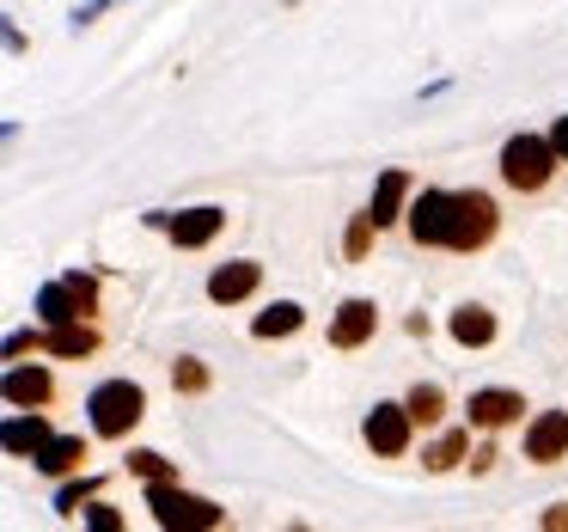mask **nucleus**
I'll return each mask as SVG.
<instances>
[{
	"mask_svg": "<svg viewBox=\"0 0 568 532\" xmlns=\"http://www.w3.org/2000/svg\"><path fill=\"white\" fill-rule=\"evenodd\" d=\"M501 227V209H495L489 190H453L446 197V239L440 251H483Z\"/></svg>",
	"mask_w": 568,
	"mask_h": 532,
	"instance_id": "nucleus-1",
	"label": "nucleus"
},
{
	"mask_svg": "<svg viewBox=\"0 0 568 532\" xmlns=\"http://www.w3.org/2000/svg\"><path fill=\"white\" fill-rule=\"evenodd\" d=\"M148 508H153V520H160V526H172V532H214L226 520V508H214L209 495L178 490V478L148 483Z\"/></svg>",
	"mask_w": 568,
	"mask_h": 532,
	"instance_id": "nucleus-2",
	"label": "nucleus"
},
{
	"mask_svg": "<svg viewBox=\"0 0 568 532\" xmlns=\"http://www.w3.org/2000/svg\"><path fill=\"white\" fill-rule=\"evenodd\" d=\"M92 410V434H104V441H123L129 429H135L141 416H148V392H141L135 380H104L99 392L87 398Z\"/></svg>",
	"mask_w": 568,
	"mask_h": 532,
	"instance_id": "nucleus-3",
	"label": "nucleus"
},
{
	"mask_svg": "<svg viewBox=\"0 0 568 532\" xmlns=\"http://www.w3.org/2000/svg\"><path fill=\"white\" fill-rule=\"evenodd\" d=\"M556 178V153L544 135H514L501 148V184L519 190V197H538V190H550Z\"/></svg>",
	"mask_w": 568,
	"mask_h": 532,
	"instance_id": "nucleus-4",
	"label": "nucleus"
},
{
	"mask_svg": "<svg viewBox=\"0 0 568 532\" xmlns=\"http://www.w3.org/2000/svg\"><path fill=\"white\" fill-rule=\"evenodd\" d=\"M99 312V282L92 275H62V282H50L38 294V319L43 324H68V319H92Z\"/></svg>",
	"mask_w": 568,
	"mask_h": 532,
	"instance_id": "nucleus-5",
	"label": "nucleus"
},
{
	"mask_svg": "<svg viewBox=\"0 0 568 532\" xmlns=\"http://www.w3.org/2000/svg\"><path fill=\"white\" fill-rule=\"evenodd\" d=\"M361 434H367V446H373L379 459H404L416 422H409L404 404H373V410H367V429H361Z\"/></svg>",
	"mask_w": 568,
	"mask_h": 532,
	"instance_id": "nucleus-6",
	"label": "nucleus"
},
{
	"mask_svg": "<svg viewBox=\"0 0 568 532\" xmlns=\"http://www.w3.org/2000/svg\"><path fill=\"white\" fill-rule=\"evenodd\" d=\"M526 459L531 465H562L568 459V410H538L526 422Z\"/></svg>",
	"mask_w": 568,
	"mask_h": 532,
	"instance_id": "nucleus-7",
	"label": "nucleus"
},
{
	"mask_svg": "<svg viewBox=\"0 0 568 532\" xmlns=\"http://www.w3.org/2000/svg\"><path fill=\"white\" fill-rule=\"evenodd\" d=\"M0 398H7L13 410H50L55 373L38 368V361H31V368H7V373H0Z\"/></svg>",
	"mask_w": 568,
	"mask_h": 532,
	"instance_id": "nucleus-8",
	"label": "nucleus"
},
{
	"mask_svg": "<svg viewBox=\"0 0 568 532\" xmlns=\"http://www.w3.org/2000/svg\"><path fill=\"white\" fill-rule=\"evenodd\" d=\"M519 410H526V398L519 392H507V385H483V392H470V404H465V416H470V429H514L519 422Z\"/></svg>",
	"mask_w": 568,
	"mask_h": 532,
	"instance_id": "nucleus-9",
	"label": "nucleus"
},
{
	"mask_svg": "<svg viewBox=\"0 0 568 532\" xmlns=\"http://www.w3.org/2000/svg\"><path fill=\"white\" fill-rule=\"evenodd\" d=\"M263 288V263L239 258V263H221V270L209 275V300L214 307H239V300H251Z\"/></svg>",
	"mask_w": 568,
	"mask_h": 532,
	"instance_id": "nucleus-10",
	"label": "nucleus"
},
{
	"mask_svg": "<svg viewBox=\"0 0 568 532\" xmlns=\"http://www.w3.org/2000/svg\"><path fill=\"white\" fill-rule=\"evenodd\" d=\"M373 331H379V307L373 300H343L331 319V349H361L373 343Z\"/></svg>",
	"mask_w": 568,
	"mask_h": 532,
	"instance_id": "nucleus-11",
	"label": "nucleus"
},
{
	"mask_svg": "<svg viewBox=\"0 0 568 532\" xmlns=\"http://www.w3.org/2000/svg\"><path fill=\"white\" fill-rule=\"evenodd\" d=\"M31 349H50V355H62V361H80V355H99V331H92V319H68V324L38 331Z\"/></svg>",
	"mask_w": 568,
	"mask_h": 532,
	"instance_id": "nucleus-12",
	"label": "nucleus"
},
{
	"mask_svg": "<svg viewBox=\"0 0 568 532\" xmlns=\"http://www.w3.org/2000/svg\"><path fill=\"white\" fill-rule=\"evenodd\" d=\"M160 221H165V233H172L178 251H202L226 227V209H184V214H160Z\"/></svg>",
	"mask_w": 568,
	"mask_h": 532,
	"instance_id": "nucleus-13",
	"label": "nucleus"
},
{
	"mask_svg": "<svg viewBox=\"0 0 568 532\" xmlns=\"http://www.w3.org/2000/svg\"><path fill=\"white\" fill-rule=\"evenodd\" d=\"M446 197H453V190H422V197L404 209V227H409L416 245H440L446 239Z\"/></svg>",
	"mask_w": 568,
	"mask_h": 532,
	"instance_id": "nucleus-14",
	"label": "nucleus"
},
{
	"mask_svg": "<svg viewBox=\"0 0 568 532\" xmlns=\"http://www.w3.org/2000/svg\"><path fill=\"white\" fill-rule=\"evenodd\" d=\"M50 434L55 429H50V416H43V410H19L13 422H0V446H7L13 459H31L43 441H50Z\"/></svg>",
	"mask_w": 568,
	"mask_h": 532,
	"instance_id": "nucleus-15",
	"label": "nucleus"
},
{
	"mask_svg": "<svg viewBox=\"0 0 568 532\" xmlns=\"http://www.w3.org/2000/svg\"><path fill=\"white\" fill-rule=\"evenodd\" d=\"M404 202H409V172H379V184H373V202H367V214H373V227H392V221H404Z\"/></svg>",
	"mask_w": 568,
	"mask_h": 532,
	"instance_id": "nucleus-16",
	"label": "nucleus"
},
{
	"mask_svg": "<svg viewBox=\"0 0 568 532\" xmlns=\"http://www.w3.org/2000/svg\"><path fill=\"white\" fill-rule=\"evenodd\" d=\"M31 459H38L43 478H68V471H80V459H87V441H80V434H50Z\"/></svg>",
	"mask_w": 568,
	"mask_h": 532,
	"instance_id": "nucleus-17",
	"label": "nucleus"
},
{
	"mask_svg": "<svg viewBox=\"0 0 568 532\" xmlns=\"http://www.w3.org/2000/svg\"><path fill=\"white\" fill-rule=\"evenodd\" d=\"M446 331H453L458 349H489V343H495V312H489V307H458Z\"/></svg>",
	"mask_w": 568,
	"mask_h": 532,
	"instance_id": "nucleus-18",
	"label": "nucleus"
},
{
	"mask_svg": "<svg viewBox=\"0 0 568 532\" xmlns=\"http://www.w3.org/2000/svg\"><path fill=\"white\" fill-rule=\"evenodd\" d=\"M300 324H306V307H300V300H275L270 312H257L251 337H263V343H270V337H294Z\"/></svg>",
	"mask_w": 568,
	"mask_h": 532,
	"instance_id": "nucleus-19",
	"label": "nucleus"
},
{
	"mask_svg": "<svg viewBox=\"0 0 568 532\" xmlns=\"http://www.w3.org/2000/svg\"><path fill=\"white\" fill-rule=\"evenodd\" d=\"M404 410H409V422H416V429H434V422H446V392L434 380H422L416 392L404 398Z\"/></svg>",
	"mask_w": 568,
	"mask_h": 532,
	"instance_id": "nucleus-20",
	"label": "nucleus"
},
{
	"mask_svg": "<svg viewBox=\"0 0 568 532\" xmlns=\"http://www.w3.org/2000/svg\"><path fill=\"white\" fill-rule=\"evenodd\" d=\"M465 453H470V429H446L434 446H422V465H428V471H453Z\"/></svg>",
	"mask_w": 568,
	"mask_h": 532,
	"instance_id": "nucleus-21",
	"label": "nucleus"
},
{
	"mask_svg": "<svg viewBox=\"0 0 568 532\" xmlns=\"http://www.w3.org/2000/svg\"><path fill=\"white\" fill-rule=\"evenodd\" d=\"M129 471L135 478H148V483H165V478H178V465L165 453H153V446H141V453H129Z\"/></svg>",
	"mask_w": 568,
	"mask_h": 532,
	"instance_id": "nucleus-22",
	"label": "nucleus"
},
{
	"mask_svg": "<svg viewBox=\"0 0 568 532\" xmlns=\"http://www.w3.org/2000/svg\"><path fill=\"white\" fill-rule=\"evenodd\" d=\"M172 385H178V392H190V398L209 392V368H202L196 355H178V361H172Z\"/></svg>",
	"mask_w": 568,
	"mask_h": 532,
	"instance_id": "nucleus-23",
	"label": "nucleus"
},
{
	"mask_svg": "<svg viewBox=\"0 0 568 532\" xmlns=\"http://www.w3.org/2000/svg\"><path fill=\"white\" fill-rule=\"evenodd\" d=\"M373 233H379V227H373V214H355V221H348V239H343V251H348V263H361V258H367V245H373Z\"/></svg>",
	"mask_w": 568,
	"mask_h": 532,
	"instance_id": "nucleus-24",
	"label": "nucleus"
},
{
	"mask_svg": "<svg viewBox=\"0 0 568 532\" xmlns=\"http://www.w3.org/2000/svg\"><path fill=\"white\" fill-rule=\"evenodd\" d=\"M92 495H99V478H80L55 495V508H62V514H80V502H92Z\"/></svg>",
	"mask_w": 568,
	"mask_h": 532,
	"instance_id": "nucleus-25",
	"label": "nucleus"
},
{
	"mask_svg": "<svg viewBox=\"0 0 568 532\" xmlns=\"http://www.w3.org/2000/svg\"><path fill=\"white\" fill-rule=\"evenodd\" d=\"M87 526H92V532H123V514H116L111 502H92V508H87Z\"/></svg>",
	"mask_w": 568,
	"mask_h": 532,
	"instance_id": "nucleus-26",
	"label": "nucleus"
},
{
	"mask_svg": "<svg viewBox=\"0 0 568 532\" xmlns=\"http://www.w3.org/2000/svg\"><path fill=\"white\" fill-rule=\"evenodd\" d=\"M544 141H550L556 165H568V117H556V123H550V135H544Z\"/></svg>",
	"mask_w": 568,
	"mask_h": 532,
	"instance_id": "nucleus-27",
	"label": "nucleus"
},
{
	"mask_svg": "<svg viewBox=\"0 0 568 532\" xmlns=\"http://www.w3.org/2000/svg\"><path fill=\"white\" fill-rule=\"evenodd\" d=\"M544 526H550V532H556V526H568V508H550V514H544Z\"/></svg>",
	"mask_w": 568,
	"mask_h": 532,
	"instance_id": "nucleus-28",
	"label": "nucleus"
}]
</instances>
